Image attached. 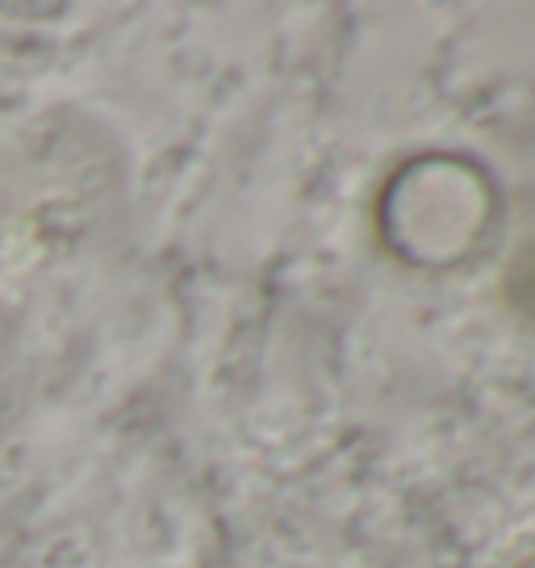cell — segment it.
I'll use <instances>...</instances> for the list:
<instances>
[{
  "instance_id": "cell-1",
  "label": "cell",
  "mask_w": 535,
  "mask_h": 568,
  "mask_svg": "<svg viewBox=\"0 0 535 568\" xmlns=\"http://www.w3.org/2000/svg\"><path fill=\"white\" fill-rule=\"evenodd\" d=\"M34 389V364L26 347V331L13 310L0 305V439L18 426Z\"/></svg>"
},
{
  "instance_id": "cell-2",
  "label": "cell",
  "mask_w": 535,
  "mask_h": 568,
  "mask_svg": "<svg viewBox=\"0 0 535 568\" xmlns=\"http://www.w3.org/2000/svg\"><path fill=\"white\" fill-rule=\"evenodd\" d=\"M523 568H535V560H532V565H523Z\"/></svg>"
}]
</instances>
